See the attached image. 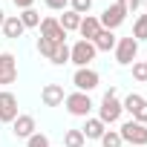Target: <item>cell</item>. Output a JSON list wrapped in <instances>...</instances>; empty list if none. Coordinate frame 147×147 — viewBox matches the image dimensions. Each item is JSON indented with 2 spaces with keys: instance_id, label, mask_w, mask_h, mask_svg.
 <instances>
[{
  "instance_id": "6da1fadb",
  "label": "cell",
  "mask_w": 147,
  "mask_h": 147,
  "mask_svg": "<svg viewBox=\"0 0 147 147\" xmlns=\"http://www.w3.org/2000/svg\"><path fill=\"white\" fill-rule=\"evenodd\" d=\"M121 101H118V95H115V87H110L107 92H104V98H101V107H98V118L110 127V124H115L118 118H121Z\"/></svg>"
},
{
  "instance_id": "7a4b0ae2",
  "label": "cell",
  "mask_w": 147,
  "mask_h": 147,
  "mask_svg": "<svg viewBox=\"0 0 147 147\" xmlns=\"http://www.w3.org/2000/svg\"><path fill=\"white\" fill-rule=\"evenodd\" d=\"M63 107H66V113L69 115H75V118H90V113H92V98H90V92H69L66 98H63Z\"/></svg>"
},
{
  "instance_id": "3957f363",
  "label": "cell",
  "mask_w": 147,
  "mask_h": 147,
  "mask_svg": "<svg viewBox=\"0 0 147 147\" xmlns=\"http://www.w3.org/2000/svg\"><path fill=\"white\" fill-rule=\"evenodd\" d=\"M118 136L121 141H127L130 147H147V124H138V121H124L118 127Z\"/></svg>"
},
{
  "instance_id": "277c9868",
  "label": "cell",
  "mask_w": 147,
  "mask_h": 147,
  "mask_svg": "<svg viewBox=\"0 0 147 147\" xmlns=\"http://www.w3.org/2000/svg\"><path fill=\"white\" fill-rule=\"evenodd\" d=\"M95 55H98V49L92 46V40H75V43L69 46V61L75 63L78 69L81 66H90L95 61Z\"/></svg>"
},
{
  "instance_id": "5b68a950",
  "label": "cell",
  "mask_w": 147,
  "mask_h": 147,
  "mask_svg": "<svg viewBox=\"0 0 147 147\" xmlns=\"http://www.w3.org/2000/svg\"><path fill=\"white\" fill-rule=\"evenodd\" d=\"M72 84H75L78 92H92L101 84V75L92 66H81V69H75V75H72Z\"/></svg>"
},
{
  "instance_id": "8992f818",
  "label": "cell",
  "mask_w": 147,
  "mask_h": 147,
  "mask_svg": "<svg viewBox=\"0 0 147 147\" xmlns=\"http://www.w3.org/2000/svg\"><path fill=\"white\" fill-rule=\"evenodd\" d=\"M136 55H138V40L136 38H118V43H115V61L121 66H130L136 61Z\"/></svg>"
},
{
  "instance_id": "52a82bcc",
  "label": "cell",
  "mask_w": 147,
  "mask_h": 147,
  "mask_svg": "<svg viewBox=\"0 0 147 147\" xmlns=\"http://www.w3.org/2000/svg\"><path fill=\"white\" fill-rule=\"evenodd\" d=\"M18 95L9 92V90H0V121L3 124H12L18 118Z\"/></svg>"
},
{
  "instance_id": "ba28073f",
  "label": "cell",
  "mask_w": 147,
  "mask_h": 147,
  "mask_svg": "<svg viewBox=\"0 0 147 147\" xmlns=\"http://www.w3.org/2000/svg\"><path fill=\"white\" fill-rule=\"evenodd\" d=\"M124 20H127V12H124V9H121L118 3H113V6H107V9L101 12V18H98V23H101V29H110V32H113V29H118V26H121Z\"/></svg>"
},
{
  "instance_id": "9c48e42d",
  "label": "cell",
  "mask_w": 147,
  "mask_h": 147,
  "mask_svg": "<svg viewBox=\"0 0 147 147\" xmlns=\"http://www.w3.org/2000/svg\"><path fill=\"white\" fill-rule=\"evenodd\" d=\"M18 81V58L12 52H0V84H15Z\"/></svg>"
},
{
  "instance_id": "30bf717a",
  "label": "cell",
  "mask_w": 147,
  "mask_h": 147,
  "mask_svg": "<svg viewBox=\"0 0 147 147\" xmlns=\"http://www.w3.org/2000/svg\"><path fill=\"white\" fill-rule=\"evenodd\" d=\"M40 38H49L52 43H66V32L61 29L58 18H43L40 20Z\"/></svg>"
},
{
  "instance_id": "8fae6325",
  "label": "cell",
  "mask_w": 147,
  "mask_h": 147,
  "mask_svg": "<svg viewBox=\"0 0 147 147\" xmlns=\"http://www.w3.org/2000/svg\"><path fill=\"white\" fill-rule=\"evenodd\" d=\"M35 130H38L35 115H18V118L12 121V133H15V138H29V136H35Z\"/></svg>"
},
{
  "instance_id": "7c38bea8",
  "label": "cell",
  "mask_w": 147,
  "mask_h": 147,
  "mask_svg": "<svg viewBox=\"0 0 147 147\" xmlns=\"http://www.w3.org/2000/svg\"><path fill=\"white\" fill-rule=\"evenodd\" d=\"M63 98H66V92H63L61 84H46V87L40 90V101H43L46 107H61Z\"/></svg>"
},
{
  "instance_id": "4fadbf2b",
  "label": "cell",
  "mask_w": 147,
  "mask_h": 147,
  "mask_svg": "<svg viewBox=\"0 0 147 147\" xmlns=\"http://www.w3.org/2000/svg\"><path fill=\"white\" fill-rule=\"evenodd\" d=\"M78 32H81V40H95V35L101 32V23H98V18H92V15H84V18H81V26H78Z\"/></svg>"
},
{
  "instance_id": "5bb4252c",
  "label": "cell",
  "mask_w": 147,
  "mask_h": 147,
  "mask_svg": "<svg viewBox=\"0 0 147 147\" xmlns=\"http://www.w3.org/2000/svg\"><path fill=\"white\" fill-rule=\"evenodd\" d=\"M0 29H3V35H6V38H12V40H18V38L26 32V26L20 23V18H18V15H6V20H3V26H0Z\"/></svg>"
},
{
  "instance_id": "9a60e30c",
  "label": "cell",
  "mask_w": 147,
  "mask_h": 147,
  "mask_svg": "<svg viewBox=\"0 0 147 147\" xmlns=\"http://www.w3.org/2000/svg\"><path fill=\"white\" fill-rule=\"evenodd\" d=\"M115 43H118V38H115L110 29H101V32L95 35V40H92V46H95L98 52H110V49H115Z\"/></svg>"
},
{
  "instance_id": "2e32d148",
  "label": "cell",
  "mask_w": 147,
  "mask_h": 147,
  "mask_svg": "<svg viewBox=\"0 0 147 147\" xmlns=\"http://www.w3.org/2000/svg\"><path fill=\"white\" fill-rule=\"evenodd\" d=\"M84 138H101L104 133H107V124L101 121V118H87V124H84Z\"/></svg>"
},
{
  "instance_id": "e0dca14e",
  "label": "cell",
  "mask_w": 147,
  "mask_h": 147,
  "mask_svg": "<svg viewBox=\"0 0 147 147\" xmlns=\"http://www.w3.org/2000/svg\"><path fill=\"white\" fill-rule=\"evenodd\" d=\"M144 104H147V98H141L138 92H130V95L121 101V110H124V113H130V115H136V113H138Z\"/></svg>"
},
{
  "instance_id": "ac0fdd59",
  "label": "cell",
  "mask_w": 147,
  "mask_h": 147,
  "mask_svg": "<svg viewBox=\"0 0 147 147\" xmlns=\"http://www.w3.org/2000/svg\"><path fill=\"white\" fill-rule=\"evenodd\" d=\"M58 23H61V29H63V32H75V29L81 26V15H75L72 9H66V12L61 15V20H58Z\"/></svg>"
},
{
  "instance_id": "d6986e66",
  "label": "cell",
  "mask_w": 147,
  "mask_h": 147,
  "mask_svg": "<svg viewBox=\"0 0 147 147\" xmlns=\"http://www.w3.org/2000/svg\"><path fill=\"white\" fill-rule=\"evenodd\" d=\"M55 66H63V63H69V46L66 43H55V52H52V58H49Z\"/></svg>"
},
{
  "instance_id": "ffe728a7",
  "label": "cell",
  "mask_w": 147,
  "mask_h": 147,
  "mask_svg": "<svg viewBox=\"0 0 147 147\" xmlns=\"http://www.w3.org/2000/svg\"><path fill=\"white\" fill-rule=\"evenodd\" d=\"M18 18H20V23H23L26 29H35V26H40V15H38L35 9H23Z\"/></svg>"
},
{
  "instance_id": "44dd1931",
  "label": "cell",
  "mask_w": 147,
  "mask_h": 147,
  "mask_svg": "<svg viewBox=\"0 0 147 147\" xmlns=\"http://www.w3.org/2000/svg\"><path fill=\"white\" fill-rule=\"evenodd\" d=\"M130 38H136V40H147V15H138L136 18V23H133V35Z\"/></svg>"
},
{
  "instance_id": "7402d4cb",
  "label": "cell",
  "mask_w": 147,
  "mask_h": 147,
  "mask_svg": "<svg viewBox=\"0 0 147 147\" xmlns=\"http://www.w3.org/2000/svg\"><path fill=\"white\" fill-rule=\"evenodd\" d=\"M84 133L81 130H66V136H63V147H84Z\"/></svg>"
},
{
  "instance_id": "603a6c76",
  "label": "cell",
  "mask_w": 147,
  "mask_h": 147,
  "mask_svg": "<svg viewBox=\"0 0 147 147\" xmlns=\"http://www.w3.org/2000/svg\"><path fill=\"white\" fill-rule=\"evenodd\" d=\"M98 141H101V147H121V144H124L121 136H118V130H107Z\"/></svg>"
},
{
  "instance_id": "cb8c5ba5",
  "label": "cell",
  "mask_w": 147,
  "mask_h": 147,
  "mask_svg": "<svg viewBox=\"0 0 147 147\" xmlns=\"http://www.w3.org/2000/svg\"><path fill=\"white\" fill-rule=\"evenodd\" d=\"M69 9L84 18V15H90V9H92V0H69Z\"/></svg>"
},
{
  "instance_id": "d4e9b609",
  "label": "cell",
  "mask_w": 147,
  "mask_h": 147,
  "mask_svg": "<svg viewBox=\"0 0 147 147\" xmlns=\"http://www.w3.org/2000/svg\"><path fill=\"white\" fill-rule=\"evenodd\" d=\"M26 147H52V144H49V136L35 133V136H29V138H26Z\"/></svg>"
},
{
  "instance_id": "484cf974",
  "label": "cell",
  "mask_w": 147,
  "mask_h": 147,
  "mask_svg": "<svg viewBox=\"0 0 147 147\" xmlns=\"http://www.w3.org/2000/svg\"><path fill=\"white\" fill-rule=\"evenodd\" d=\"M38 52H40L43 58H52V52H55V43H52L49 38H38Z\"/></svg>"
},
{
  "instance_id": "4316f807",
  "label": "cell",
  "mask_w": 147,
  "mask_h": 147,
  "mask_svg": "<svg viewBox=\"0 0 147 147\" xmlns=\"http://www.w3.org/2000/svg\"><path fill=\"white\" fill-rule=\"evenodd\" d=\"M133 78H136V81H147V66H144V61H133Z\"/></svg>"
},
{
  "instance_id": "83f0119b",
  "label": "cell",
  "mask_w": 147,
  "mask_h": 147,
  "mask_svg": "<svg viewBox=\"0 0 147 147\" xmlns=\"http://www.w3.org/2000/svg\"><path fill=\"white\" fill-rule=\"evenodd\" d=\"M118 6H121V9L127 12V15H133V12H136V9L141 6V0H118Z\"/></svg>"
},
{
  "instance_id": "f1b7e54d",
  "label": "cell",
  "mask_w": 147,
  "mask_h": 147,
  "mask_svg": "<svg viewBox=\"0 0 147 147\" xmlns=\"http://www.w3.org/2000/svg\"><path fill=\"white\" fill-rule=\"evenodd\" d=\"M46 6H49V9H55V12H66L69 0H46Z\"/></svg>"
},
{
  "instance_id": "f546056e",
  "label": "cell",
  "mask_w": 147,
  "mask_h": 147,
  "mask_svg": "<svg viewBox=\"0 0 147 147\" xmlns=\"http://www.w3.org/2000/svg\"><path fill=\"white\" fill-rule=\"evenodd\" d=\"M12 3H15V6L23 12V9H32V3H35V0H12Z\"/></svg>"
},
{
  "instance_id": "4dcf8cb0",
  "label": "cell",
  "mask_w": 147,
  "mask_h": 147,
  "mask_svg": "<svg viewBox=\"0 0 147 147\" xmlns=\"http://www.w3.org/2000/svg\"><path fill=\"white\" fill-rule=\"evenodd\" d=\"M3 20H6V12H3V9H0V26H3Z\"/></svg>"
},
{
  "instance_id": "1f68e13d",
  "label": "cell",
  "mask_w": 147,
  "mask_h": 147,
  "mask_svg": "<svg viewBox=\"0 0 147 147\" xmlns=\"http://www.w3.org/2000/svg\"><path fill=\"white\" fill-rule=\"evenodd\" d=\"M144 9H147V0H144Z\"/></svg>"
},
{
  "instance_id": "d6a6232c",
  "label": "cell",
  "mask_w": 147,
  "mask_h": 147,
  "mask_svg": "<svg viewBox=\"0 0 147 147\" xmlns=\"http://www.w3.org/2000/svg\"><path fill=\"white\" fill-rule=\"evenodd\" d=\"M144 66H147V61H144Z\"/></svg>"
}]
</instances>
